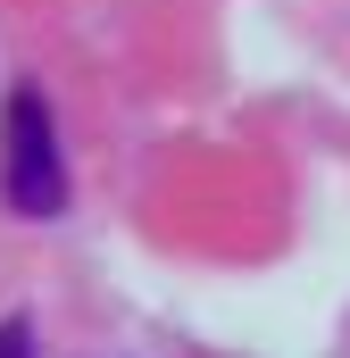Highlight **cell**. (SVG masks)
Here are the masks:
<instances>
[{
    "instance_id": "obj_2",
    "label": "cell",
    "mask_w": 350,
    "mask_h": 358,
    "mask_svg": "<svg viewBox=\"0 0 350 358\" xmlns=\"http://www.w3.org/2000/svg\"><path fill=\"white\" fill-rule=\"evenodd\" d=\"M0 358H25V325H17V317L0 325Z\"/></svg>"
},
{
    "instance_id": "obj_1",
    "label": "cell",
    "mask_w": 350,
    "mask_h": 358,
    "mask_svg": "<svg viewBox=\"0 0 350 358\" xmlns=\"http://www.w3.org/2000/svg\"><path fill=\"white\" fill-rule=\"evenodd\" d=\"M0 192L17 217H59L67 208V159H59V125L42 108V92H8V125H0Z\"/></svg>"
}]
</instances>
